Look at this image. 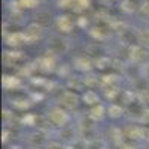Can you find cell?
<instances>
[{"mask_svg": "<svg viewBox=\"0 0 149 149\" xmlns=\"http://www.w3.org/2000/svg\"><path fill=\"white\" fill-rule=\"evenodd\" d=\"M49 46H51L52 51H57V46H58V52L61 51H66L67 49V43L66 40L63 39V37H58V36H54L51 39V43H49Z\"/></svg>", "mask_w": 149, "mask_h": 149, "instance_id": "obj_3", "label": "cell"}, {"mask_svg": "<svg viewBox=\"0 0 149 149\" xmlns=\"http://www.w3.org/2000/svg\"><path fill=\"white\" fill-rule=\"evenodd\" d=\"M36 24H39L40 27H46L49 22H51V15H49V12H40L39 15L36 17Z\"/></svg>", "mask_w": 149, "mask_h": 149, "instance_id": "obj_5", "label": "cell"}, {"mask_svg": "<svg viewBox=\"0 0 149 149\" xmlns=\"http://www.w3.org/2000/svg\"><path fill=\"white\" fill-rule=\"evenodd\" d=\"M55 24H57V27L60 30H63V31H70L72 27H73V21L69 17H60V18H57Z\"/></svg>", "mask_w": 149, "mask_h": 149, "instance_id": "obj_4", "label": "cell"}, {"mask_svg": "<svg viewBox=\"0 0 149 149\" xmlns=\"http://www.w3.org/2000/svg\"><path fill=\"white\" fill-rule=\"evenodd\" d=\"M74 3H78L76 6H79L81 9H85V8H88L90 0H74Z\"/></svg>", "mask_w": 149, "mask_h": 149, "instance_id": "obj_11", "label": "cell"}, {"mask_svg": "<svg viewBox=\"0 0 149 149\" xmlns=\"http://www.w3.org/2000/svg\"><path fill=\"white\" fill-rule=\"evenodd\" d=\"M119 113H122V109L118 107V106H112V107L109 109V115H112L113 118H118Z\"/></svg>", "mask_w": 149, "mask_h": 149, "instance_id": "obj_8", "label": "cell"}, {"mask_svg": "<svg viewBox=\"0 0 149 149\" xmlns=\"http://www.w3.org/2000/svg\"><path fill=\"white\" fill-rule=\"evenodd\" d=\"M72 3H74V0H58L60 8H69V6H72Z\"/></svg>", "mask_w": 149, "mask_h": 149, "instance_id": "obj_10", "label": "cell"}, {"mask_svg": "<svg viewBox=\"0 0 149 149\" xmlns=\"http://www.w3.org/2000/svg\"><path fill=\"white\" fill-rule=\"evenodd\" d=\"M42 29L43 27H40L39 24H30L29 26V29L26 30V33H24V36H26V40H30V42H34V40H37L39 37L42 36Z\"/></svg>", "mask_w": 149, "mask_h": 149, "instance_id": "obj_1", "label": "cell"}, {"mask_svg": "<svg viewBox=\"0 0 149 149\" xmlns=\"http://www.w3.org/2000/svg\"><path fill=\"white\" fill-rule=\"evenodd\" d=\"M91 112H93V115H94L95 118H102V116H103V112H104V109H103L102 106H98V107H94Z\"/></svg>", "mask_w": 149, "mask_h": 149, "instance_id": "obj_9", "label": "cell"}, {"mask_svg": "<svg viewBox=\"0 0 149 149\" xmlns=\"http://www.w3.org/2000/svg\"><path fill=\"white\" fill-rule=\"evenodd\" d=\"M64 97H67V98H69V102H67V103H64V104H67L69 107L76 106V103H78V98H76V95H74V94L66 93V94H64Z\"/></svg>", "mask_w": 149, "mask_h": 149, "instance_id": "obj_7", "label": "cell"}, {"mask_svg": "<svg viewBox=\"0 0 149 149\" xmlns=\"http://www.w3.org/2000/svg\"><path fill=\"white\" fill-rule=\"evenodd\" d=\"M37 3H39V0H19V5L22 8H36Z\"/></svg>", "mask_w": 149, "mask_h": 149, "instance_id": "obj_6", "label": "cell"}, {"mask_svg": "<svg viewBox=\"0 0 149 149\" xmlns=\"http://www.w3.org/2000/svg\"><path fill=\"white\" fill-rule=\"evenodd\" d=\"M49 118L55 124V125H64L67 122V115L63 109H52L49 112Z\"/></svg>", "mask_w": 149, "mask_h": 149, "instance_id": "obj_2", "label": "cell"}]
</instances>
